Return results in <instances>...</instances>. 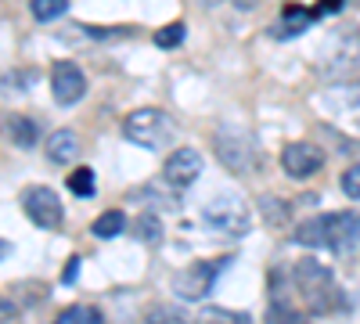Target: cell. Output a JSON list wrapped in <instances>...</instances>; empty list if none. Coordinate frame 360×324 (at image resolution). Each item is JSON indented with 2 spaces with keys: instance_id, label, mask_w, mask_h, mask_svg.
<instances>
[{
  "instance_id": "cell-17",
  "label": "cell",
  "mask_w": 360,
  "mask_h": 324,
  "mask_svg": "<svg viewBox=\"0 0 360 324\" xmlns=\"http://www.w3.org/2000/svg\"><path fill=\"white\" fill-rule=\"evenodd\" d=\"M54 324H105V317L94 306H69V310L58 313Z\"/></svg>"
},
{
  "instance_id": "cell-5",
  "label": "cell",
  "mask_w": 360,
  "mask_h": 324,
  "mask_svg": "<svg viewBox=\"0 0 360 324\" xmlns=\"http://www.w3.org/2000/svg\"><path fill=\"white\" fill-rule=\"evenodd\" d=\"M217 155L231 173H252L256 169V141L249 137V130L224 123L217 130Z\"/></svg>"
},
{
  "instance_id": "cell-21",
  "label": "cell",
  "mask_w": 360,
  "mask_h": 324,
  "mask_svg": "<svg viewBox=\"0 0 360 324\" xmlns=\"http://www.w3.org/2000/svg\"><path fill=\"white\" fill-rule=\"evenodd\" d=\"M69 191L79 195V198H90L94 195V169H86V166H76L72 176H69Z\"/></svg>"
},
{
  "instance_id": "cell-6",
  "label": "cell",
  "mask_w": 360,
  "mask_h": 324,
  "mask_svg": "<svg viewBox=\"0 0 360 324\" xmlns=\"http://www.w3.org/2000/svg\"><path fill=\"white\" fill-rule=\"evenodd\" d=\"M22 213L33 220L37 227H44V231H54V227H62V198H58L47 184H33V188H25L22 191Z\"/></svg>"
},
{
  "instance_id": "cell-15",
  "label": "cell",
  "mask_w": 360,
  "mask_h": 324,
  "mask_svg": "<svg viewBox=\"0 0 360 324\" xmlns=\"http://www.w3.org/2000/svg\"><path fill=\"white\" fill-rule=\"evenodd\" d=\"M295 242H303V245H314V249H328V234H324V213L321 216H310L299 223L295 231Z\"/></svg>"
},
{
  "instance_id": "cell-7",
  "label": "cell",
  "mask_w": 360,
  "mask_h": 324,
  "mask_svg": "<svg viewBox=\"0 0 360 324\" xmlns=\"http://www.w3.org/2000/svg\"><path fill=\"white\" fill-rule=\"evenodd\" d=\"M51 91L58 105H76L86 94V76L76 62H54L51 65Z\"/></svg>"
},
{
  "instance_id": "cell-11",
  "label": "cell",
  "mask_w": 360,
  "mask_h": 324,
  "mask_svg": "<svg viewBox=\"0 0 360 324\" xmlns=\"http://www.w3.org/2000/svg\"><path fill=\"white\" fill-rule=\"evenodd\" d=\"M44 152L54 166H69L76 155H79V137L72 130H54L47 141H44Z\"/></svg>"
},
{
  "instance_id": "cell-14",
  "label": "cell",
  "mask_w": 360,
  "mask_h": 324,
  "mask_svg": "<svg viewBox=\"0 0 360 324\" xmlns=\"http://www.w3.org/2000/svg\"><path fill=\"white\" fill-rule=\"evenodd\" d=\"M314 22V11H303V8H295V4H288L285 8V22L274 29V37H295V33H303V29Z\"/></svg>"
},
{
  "instance_id": "cell-19",
  "label": "cell",
  "mask_w": 360,
  "mask_h": 324,
  "mask_svg": "<svg viewBox=\"0 0 360 324\" xmlns=\"http://www.w3.org/2000/svg\"><path fill=\"white\" fill-rule=\"evenodd\" d=\"M134 231H137V238H141V242H148V245L162 238V223H159V216H155V213L137 216V220H134Z\"/></svg>"
},
{
  "instance_id": "cell-23",
  "label": "cell",
  "mask_w": 360,
  "mask_h": 324,
  "mask_svg": "<svg viewBox=\"0 0 360 324\" xmlns=\"http://www.w3.org/2000/svg\"><path fill=\"white\" fill-rule=\"evenodd\" d=\"M259 205H263V213H266V220H270V223H285L288 209H285V202H281V198L263 195V198H259Z\"/></svg>"
},
{
  "instance_id": "cell-24",
  "label": "cell",
  "mask_w": 360,
  "mask_h": 324,
  "mask_svg": "<svg viewBox=\"0 0 360 324\" xmlns=\"http://www.w3.org/2000/svg\"><path fill=\"white\" fill-rule=\"evenodd\" d=\"M342 191H346V198L360 202V162H356V166H349V169L342 173Z\"/></svg>"
},
{
  "instance_id": "cell-8",
  "label": "cell",
  "mask_w": 360,
  "mask_h": 324,
  "mask_svg": "<svg viewBox=\"0 0 360 324\" xmlns=\"http://www.w3.org/2000/svg\"><path fill=\"white\" fill-rule=\"evenodd\" d=\"M198 176H202V155L195 148H176L162 162V181L169 188H191Z\"/></svg>"
},
{
  "instance_id": "cell-1",
  "label": "cell",
  "mask_w": 360,
  "mask_h": 324,
  "mask_svg": "<svg viewBox=\"0 0 360 324\" xmlns=\"http://www.w3.org/2000/svg\"><path fill=\"white\" fill-rule=\"evenodd\" d=\"M288 278H292V288H295L299 303H303L310 313H328L332 310V303H335V278H332V271H328L324 263L299 259Z\"/></svg>"
},
{
  "instance_id": "cell-9",
  "label": "cell",
  "mask_w": 360,
  "mask_h": 324,
  "mask_svg": "<svg viewBox=\"0 0 360 324\" xmlns=\"http://www.w3.org/2000/svg\"><path fill=\"white\" fill-rule=\"evenodd\" d=\"M281 166H285L288 176L303 181V176H314V173L324 166V152L317 148V144L292 141V144H285V152H281Z\"/></svg>"
},
{
  "instance_id": "cell-10",
  "label": "cell",
  "mask_w": 360,
  "mask_h": 324,
  "mask_svg": "<svg viewBox=\"0 0 360 324\" xmlns=\"http://www.w3.org/2000/svg\"><path fill=\"white\" fill-rule=\"evenodd\" d=\"M324 234H328V249H335V252H346L360 242V216L342 209V213H332L328 216L324 213Z\"/></svg>"
},
{
  "instance_id": "cell-20",
  "label": "cell",
  "mask_w": 360,
  "mask_h": 324,
  "mask_svg": "<svg viewBox=\"0 0 360 324\" xmlns=\"http://www.w3.org/2000/svg\"><path fill=\"white\" fill-rule=\"evenodd\" d=\"M184 22H169V25H162L159 33H155V47H162V51H173V47H180L184 44Z\"/></svg>"
},
{
  "instance_id": "cell-4",
  "label": "cell",
  "mask_w": 360,
  "mask_h": 324,
  "mask_svg": "<svg viewBox=\"0 0 360 324\" xmlns=\"http://www.w3.org/2000/svg\"><path fill=\"white\" fill-rule=\"evenodd\" d=\"M227 263H231V256H224V259H198V263H188L184 271H176V274H173V292H176L180 299H188V303L205 299L209 292H213L217 278L224 274Z\"/></svg>"
},
{
  "instance_id": "cell-2",
  "label": "cell",
  "mask_w": 360,
  "mask_h": 324,
  "mask_svg": "<svg viewBox=\"0 0 360 324\" xmlns=\"http://www.w3.org/2000/svg\"><path fill=\"white\" fill-rule=\"evenodd\" d=\"M202 220L227 234V238H245L249 227H252V209H249V202L242 195H234V191H220L205 202V209H202Z\"/></svg>"
},
{
  "instance_id": "cell-22",
  "label": "cell",
  "mask_w": 360,
  "mask_h": 324,
  "mask_svg": "<svg viewBox=\"0 0 360 324\" xmlns=\"http://www.w3.org/2000/svg\"><path fill=\"white\" fill-rule=\"evenodd\" d=\"M205 320H209V324H252L249 313H238V310H227V306L205 310Z\"/></svg>"
},
{
  "instance_id": "cell-27",
  "label": "cell",
  "mask_w": 360,
  "mask_h": 324,
  "mask_svg": "<svg viewBox=\"0 0 360 324\" xmlns=\"http://www.w3.org/2000/svg\"><path fill=\"white\" fill-rule=\"evenodd\" d=\"M342 11V4H339V0H324V4L314 11V18H321V15H339Z\"/></svg>"
},
{
  "instance_id": "cell-3",
  "label": "cell",
  "mask_w": 360,
  "mask_h": 324,
  "mask_svg": "<svg viewBox=\"0 0 360 324\" xmlns=\"http://www.w3.org/2000/svg\"><path fill=\"white\" fill-rule=\"evenodd\" d=\"M123 134L130 144L148 152H159L173 141V119L162 108H134L127 119H123Z\"/></svg>"
},
{
  "instance_id": "cell-13",
  "label": "cell",
  "mask_w": 360,
  "mask_h": 324,
  "mask_svg": "<svg viewBox=\"0 0 360 324\" xmlns=\"http://www.w3.org/2000/svg\"><path fill=\"white\" fill-rule=\"evenodd\" d=\"M8 137L15 141V148H33L37 144V123L29 115H11L8 119Z\"/></svg>"
},
{
  "instance_id": "cell-26",
  "label": "cell",
  "mask_w": 360,
  "mask_h": 324,
  "mask_svg": "<svg viewBox=\"0 0 360 324\" xmlns=\"http://www.w3.org/2000/svg\"><path fill=\"white\" fill-rule=\"evenodd\" d=\"M76 278H79V259L72 256V259L65 263V271H62V281H65V285H72Z\"/></svg>"
},
{
  "instance_id": "cell-25",
  "label": "cell",
  "mask_w": 360,
  "mask_h": 324,
  "mask_svg": "<svg viewBox=\"0 0 360 324\" xmlns=\"http://www.w3.org/2000/svg\"><path fill=\"white\" fill-rule=\"evenodd\" d=\"M15 317H18L15 303H11V299H4V296H0V324H11Z\"/></svg>"
},
{
  "instance_id": "cell-12",
  "label": "cell",
  "mask_w": 360,
  "mask_h": 324,
  "mask_svg": "<svg viewBox=\"0 0 360 324\" xmlns=\"http://www.w3.org/2000/svg\"><path fill=\"white\" fill-rule=\"evenodd\" d=\"M94 238H101V242H112V238H119V234L127 231V213L123 209H108V213H101L98 220H94Z\"/></svg>"
},
{
  "instance_id": "cell-18",
  "label": "cell",
  "mask_w": 360,
  "mask_h": 324,
  "mask_svg": "<svg viewBox=\"0 0 360 324\" xmlns=\"http://www.w3.org/2000/svg\"><path fill=\"white\" fill-rule=\"evenodd\" d=\"M29 11H33L37 22H51V18H58V15L69 11V0H33V4H29Z\"/></svg>"
},
{
  "instance_id": "cell-16",
  "label": "cell",
  "mask_w": 360,
  "mask_h": 324,
  "mask_svg": "<svg viewBox=\"0 0 360 324\" xmlns=\"http://www.w3.org/2000/svg\"><path fill=\"white\" fill-rule=\"evenodd\" d=\"M144 324H198V320L188 317L180 306H166V303H159V306H148Z\"/></svg>"
}]
</instances>
